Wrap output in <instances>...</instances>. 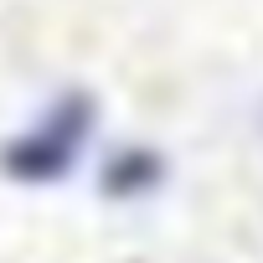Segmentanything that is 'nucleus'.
I'll use <instances>...</instances> for the list:
<instances>
[{"mask_svg":"<svg viewBox=\"0 0 263 263\" xmlns=\"http://www.w3.org/2000/svg\"><path fill=\"white\" fill-rule=\"evenodd\" d=\"M83 135H88V108L72 98V103H57L26 140H16L11 150V171L16 176H62L78 150H83Z\"/></svg>","mask_w":263,"mask_h":263,"instance_id":"obj_1","label":"nucleus"}]
</instances>
